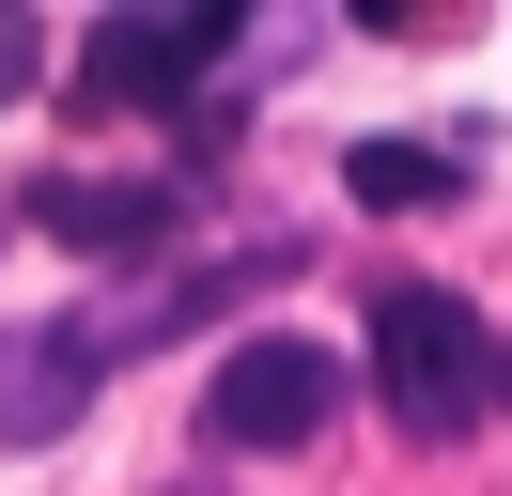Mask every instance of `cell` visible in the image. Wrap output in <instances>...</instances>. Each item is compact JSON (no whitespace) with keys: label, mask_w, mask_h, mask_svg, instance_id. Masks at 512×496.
<instances>
[{"label":"cell","mask_w":512,"mask_h":496,"mask_svg":"<svg viewBox=\"0 0 512 496\" xmlns=\"http://www.w3.org/2000/svg\"><path fill=\"white\" fill-rule=\"evenodd\" d=\"M373 403L419 434V450L481 434V419H497V326H481L450 279H388V295H373Z\"/></svg>","instance_id":"1"},{"label":"cell","mask_w":512,"mask_h":496,"mask_svg":"<svg viewBox=\"0 0 512 496\" xmlns=\"http://www.w3.org/2000/svg\"><path fill=\"white\" fill-rule=\"evenodd\" d=\"M326 419H342V357H326L311 326H249L202 372V434H218V450H311Z\"/></svg>","instance_id":"2"},{"label":"cell","mask_w":512,"mask_h":496,"mask_svg":"<svg viewBox=\"0 0 512 496\" xmlns=\"http://www.w3.org/2000/svg\"><path fill=\"white\" fill-rule=\"evenodd\" d=\"M218 62H233V16H218V0H171V16H94V31H78V109H187Z\"/></svg>","instance_id":"3"},{"label":"cell","mask_w":512,"mask_h":496,"mask_svg":"<svg viewBox=\"0 0 512 496\" xmlns=\"http://www.w3.org/2000/svg\"><path fill=\"white\" fill-rule=\"evenodd\" d=\"M109 388V326H78V310H47V326H0V450H47V434H78V403Z\"/></svg>","instance_id":"4"},{"label":"cell","mask_w":512,"mask_h":496,"mask_svg":"<svg viewBox=\"0 0 512 496\" xmlns=\"http://www.w3.org/2000/svg\"><path fill=\"white\" fill-rule=\"evenodd\" d=\"M32 217L63 248H94V264H156L171 233H187V202L171 186H109V171H63V186H32Z\"/></svg>","instance_id":"5"},{"label":"cell","mask_w":512,"mask_h":496,"mask_svg":"<svg viewBox=\"0 0 512 496\" xmlns=\"http://www.w3.org/2000/svg\"><path fill=\"white\" fill-rule=\"evenodd\" d=\"M342 186L388 217V202H450L466 171H450V155H419V140H357V155H342Z\"/></svg>","instance_id":"6"},{"label":"cell","mask_w":512,"mask_h":496,"mask_svg":"<svg viewBox=\"0 0 512 496\" xmlns=\"http://www.w3.org/2000/svg\"><path fill=\"white\" fill-rule=\"evenodd\" d=\"M32 62H47V31H32V16H0V109L32 93Z\"/></svg>","instance_id":"7"},{"label":"cell","mask_w":512,"mask_h":496,"mask_svg":"<svg viewBox=\"0 0 512 496\" xmlns=\"http://www.w3.org/2000/svg\"><path fill=\"white\" fill-rule=\"evenodd\" d=\"M497 403H512V341H497Z\"/></svg>","instance_id":"8"}]
</instances>
